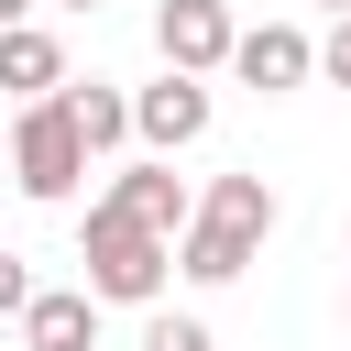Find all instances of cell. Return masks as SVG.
<instances>
[{
  "instance_id": "obj_8",
  "label": "cell",
  "mask_w": 351,
  "mask_h": 351,
  "mask_svg": "<svg viewBox=\"0 0 351 351\" xmlns=\"http://www.w3.org/2000/svg\"><path fill=\"white\" fill-rule=\"evenodd\" d=\"M22 351H99V296H88V285H33Z\"/></svg>"
},
{
  "instance_id": "obj_2",
  "label": "cell",
  "mask_w": 351,
  "mask_h": 351,
  "mask_svg": "<svg viewBox=\"0 0 351 351\" xmlns=\"http://www.w3.org/2000/svg\"><path fill=\"white\" fill-rule=\"evenodd\" d=\"M77 263H88V296L99 307H165V274H176V241L132 230L121 208L88 197V230H77Z\"/></svg>"
},
{
  "instance_id": "obj_7",
  "label": "cell",
  "mask_w": 351,
  "mask_h": 351,
  "mask_svg": "<svg viewBox=\"0 0 351 351\" xmlns=\"http://www.w3.org/2000/svg\"><path fill=\"white\" fill-rule=\"evenodd\" d=\"M230 77L263 88V99H285V88L318 77V33H296V22H252V33L230 44Z\"/></svg>"
},
{
  "instance_id": "obj_16",
  "label": "cell",
  "mask_w": 351,
  "mask_h": 351,
  "mask_svg": "<svg viewBox=\"0 0 351 351\" xmlns=\"http://www.w3.org/2000/svg\"><path fill=\"white\" fill-rule=\"evenodd\" d=\"M318 11H351V0H318Z\"/></svg>"
},
{
  "instance_id": "obj_12",
  "label": "cell",
  "mask_w": 351,
  "mask_h": 351,
  "mask_svg": "<svg viewBox=\"0 0 351 351\" xmlns=\"http://www.w3.org/2000/svg\"><path fill=\"white\" fill-rule=\"evenodd\" d=\"M22 307H33V263L0 241V318H22Z\"/></svg>"
},
{
  "instance_id": "obj_1",
  "label": "cell",
  "mask_w": 351,
  "mask_h": 351,
  "mask_svg": "<svg viewBox=\"0 0 351 351\" xmlns=\"http://www.w3.org/2000/svg\"><path fill=\"white\" fill-rule=\"evenodd\" d=\"M263 241H274V186L263 176H208L186 230H176V274L186 285H241L263 263Z\"/></svg>"
},
{
  "instance_id": "obj_15",
  "label": "cell",
  "mask_w": 351,
  "mask_h": 351,
  "mask_svg": "<svg viewBox=\"0 0 351 351\" xmlns=\"http://www.w3.org/2000/svg\"><path fill=\"white\" fill-rule=\"evenodd\" d=\"M55 11H99V0H55Z\"/></svg>"
},
{
  "instance_id": "obj_13",
  "label": "cell",
  "mask_w": 351,
  "mask_h": 351,
  "mask_svg": "<svg viewBox=\"0 0 351 351\" xmlns=\"http://www.w3.org/2000/svg\"><path fill=\"white\" fill-rule=\"evenodd\" d=\"M318 77H329V88H351V11L318 33Z\"/></svg>"
},
{
  "instance_id": "obj_14",
  "label": "cell",
  "mask_w": 351,
  "mask_h": 351,
  "mask_svg": "<svg viewBox=\"0 0 351 351\" xmlns=\"http://www.w3.org/2000/svg\"><path fill=\"white\" fill-rule=\"evenodd\" d=\"M33 11H44V0H0V33H11V22H33Z\"/></svg>"
},
{
  "instance_id": "obj_9",
  "label": "cell",
  "mask_w": 351,
  "mask_h": 351,
  "mask_svg": "<svg viewBox=\"0 0 351 351\" xmlns=\"http://www.w3.org/2000/svg\"><path fill=\"white\" fill-rule=\"evenodd\" d=\"M0 88H11V99H55V88H66V44H55L44 22H11V33H0Z\"/></svg>"
},
{
  "instance_id": "obj_5",
  "label": "cell",
  "mask_w": 351,
  "mask_h": 351,
  "mask_svg": "<svg viewBox=\"0 0 351 351\" xmlns=\"http://www.w3.org/2000/svg\"><path fill=\"white\" fill-rule=\"evenodd\" d=\"M230 44H241L230 0H165V11H154V55H165L176 77H219Z\"/></svg>"
},
{
  "instance_id": "obj_11",
  "label": "cell",
  "mask_w": 351,
  "mask_h": 351,
  "mask_svg": "<svg viewBox=\"0 0 351 351\" xmlns=\"http://www.w3.org/2000/svg\"><path fill=\"white\" fill-rule=\"evenodd\" d=\"M143 351H219L208 318H176V307H143Z\"/></svg>"
},
{
  "instance_id": "obj_6",
  "label": "cell",
  "mask_w": 351,
  "mask_h": 351,
  "mask_svg": "<svg viewBox=\"0 0 351 351\" xmlns=\"http://www.w3.org/2000/svg\"><path fill=\"white\" fill-rule=\"evenodd\" d=\"M99 208H121L132 230L176 241V230H186V208H197V186H186V176L165 165V154H143V165H121V176H110V197H99Z\"/></svg>"
},
{
  "instance_id": "obj_3",
  "label": "cell",
  "mask_w": 351,
  "mask_h": 351,
  "mask_svg": "<svg viewBox=\"0 0 351 351\" xmlns=\"http://www.w3.org/2000/svg\"><path fill=\"white\" fill-rule=\"evenodd\" d=\"M77 176H88V143H77V121H66V88H55V99H22V121H11V186H22L33 208H66Z\"/></svg>"
},
{
  "instance_id": "obj_4",
  "label": "cell",
  "mask_w": 351,
  "mask_h": 351,
  "mask_svg": "<svg viewBox=\"0 0 351 351\" xmlns=\"http://www.w3.org/2000/svg\"><path fill=\"white\" fill-rule=\"evenodd\" d=\"M208 121H219V99H208V77H154V88H132V143H154L165 165L186 154V143H208Z\"/></svg>"
},
{
  "instance_id": "obj_10",
  "label": "cell",
  "mask_w": 351,
  "mask_h": 351,
  "mask_svg": "<svg viewBox=\"0 0 351 351\" xmlns=\"http://www.w3.org/2000/svg\"><path fill=\"white\" fill-rule=\"evenodd\" d=\"M66 121H77V143H88V165L132 143V99H121L110 77H88V88H66Z\"/></svg>"
}]
</instances>
